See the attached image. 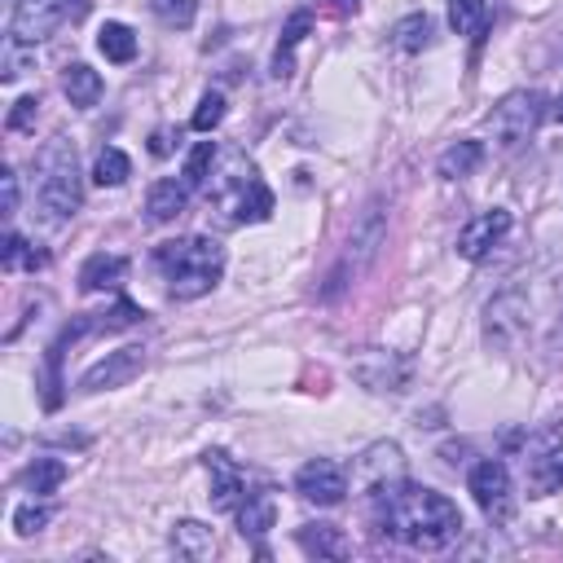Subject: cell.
<instances>
[{
    "mask_svg": "<svg viewBox=\"0 0 563 563\" xmlns=\"http://www.w3.org/2000/svg\"><path fill=\"white\" fill-rule=\"evenodd\" d=\"M172 550L189 563H207L216 554V532L202 519H176L172 523Z\"/></svg>",
    "mask_w": 563,
    "mask_h": 563,
    "instance_id": "17",
    "label": "cell"
},
{
    "mask_svg": "<svg viewBox=\"0 0 563 563\" xmlns=\"http://www.w3.org/2000/svg\"><path fill=\"white\" fill-rule=\"evenodd\" d=\"M528 325H532V303L523 290H497L484 303V343L493 352H501V356L519 352L528 339Z\"/></svg>",
    "mask_w": 563,
    "mask_h": 563,
    "instance_id": "6",
    "label": "cell"
},
{
    "mask_svg": "<svg viewBox=\"0 0 563 563\" xmlns=\"http://www.w3.org/2000/svg\"><path fill=\"white\" fill-rule=\"evenodd\" d=\"M295 493H299L303 501L334 506V501H343V493H347V471H343L339 462H330V457H312V462H303V466L295 471Z\"/></svg>",
    "mask_w": 563,
    "mask_h": 563,
    "instance_id": "14",
    "label": "cell"
},
{
    "mask_svg": "<svg viewBox=\"0 0 563 563\" xmlns=\"http://www.w3.org/2000/svg\"><path fill=\"white\" fill-rule=\"evenodd\" d=\"M84 4L79 0H13V18H9V35H18L22 44H40L48 40L62 22L79 18Z\"/></svg>",
    "mask_w": 563,
    "mask_h": 563,
    "instance_id": "8",
    "label": "cell"
},
{
    "mask_svg": "<svg viewBox=\"0 0 563 563\" xmlns=\"http://www.w3.org/2000/svg\"><path fill=\"white\" fill-rule=\"evenodd\" d=\"M431 18L427 13H405L396 26H391V48H400V53H422V48H431Z\"/></svg>",
    "mask_w": 563,
    "mask_h": 563,
    "instance_id": "25",
    "label": "cell"
},
{
    "mask_svg": "<svg viewBox=\"0 0 563 563\" xmlns=\"http://www.w3.org/2000/svg\"><path fill=\"white\" fill-rule=\"evenodd\" d=\"M224 119V97L220 92H202V101H198V110H194V132H211L216 123Z\"/></svg>",
    "mask_w": 563,
    "mask_h": 563,
    "instance_id": "33",
    "label": "cell"
},
{
    "mask_svg": "<svg viewBox=\"0 0 563 563\" xmlns=\"http://www.w3.org/2000/svg\"><path fill=\"white\" fill-rule=\"evenodd\" d=\"M141 317H145V312H141L136 303H128V299H119V303H114L110 312H101V321H97V325H101V330H123V325H136Z\"/></svg>",
    "mask_w": 563,
    "mask_h": 563,
    "instance_id": "36",
    "label": "cell"
},
{
    "mask_svg": "<svg viewBox=\"0 0 563 563\" xmlns=\"http://www.w3.org/2000/svg\"><path fill=\"white\" fill-rule=\"evenodd\" d=\"M559 334H563V303H559Z\"/></svg>",
    "mask_w": 563,
    "mask_h": 563,
    "instance_id": "42",
    "label": "cell"
},
{
    "mask_svg": "<svg viewBox=\"0 0 563 563\" xmlns=\"http://www.w3.org/2000/svg\"><path fill=\"white\" fill-rule=\"evenodd\" d=\"M128 176H132V158H128L123 150L106 145V150L97 154V163H92V180H97L101 189H114V185H123Z\"/></svg>",
    "mask_w": 563,
    "mask_h": 563,
    "instance_id": "28",
    "label": "cell"
},
{
    "mask_svg": "<svg viewBox=\"0 0 563 563\" xmlns=\"http://www.w3.org/2000/svg\"><path fill=\"white\" fill-rule=\"evenodd\" d=\"M48 519H53V506H35V501H26V506H18V510H13V528H18V537L40 532Z\"/></svg>",
    "mask_w": 563,
    "mask_h": 563,
    "instance_id": "34",
    "label": "cell"
},
{
    "mask_svg": "<svg viewBox=\"0 0 563 563\" xmlns=\"http://www.w3.org/2000/svg\"><path fill=\"white\" fill-rule=\"evenodd\" d=\"M35 114H40V101L35 97H18L4 123H9V132H31L35 128Z\"/></svg>",
    "mask_w": 563,
    "mask_h": 563,
    "instance_id": "35",
    "label": "cell"
},
{
    "mask_svg": "<svg viewBox=\"0 0 563 563\" xmlns=\"http://www.w3.org/2000/svg\"><path fill=\"white\" fill-rule=\"evenodd\" d=\"M22 48H31V44H22L18 35H9V40H4V66H0V75H4V79H18V75H22V66H26Z\"/></svg>",
    "mask_w": 563,
    "mask_h": 563,
    "instance_id": "37",
    "label": "cell"
},
{
    "mask_svg": "<svg viewBox=\"0 0 563 563\" xmlns=\"http://www.w3.org/2000/svg\"><path fill=\"white\" fill-rule=\"evenodd\" d=\"M466 488H471L475 506H479L493 523H506V519H510L515 493H510V471H506V462H497V457L475 462L471 475H466Z\"/></svg>",
    "mask_w": 563,
    "mask_h": 563,
    "instance_id": "10",
    "label": "cell"
},
{
    "mask_svg": "<svg viewBox=\"0 0 563 563\" xmlns=\"http://www.w3.org/2000/svg\"><path fill=\"white\" fill-rule=\"evenodd\" d=\"M207 198L220 211V220H229V224H246V220H268L273 216V194H268V185L260 180L255 163L242 150H229L220 158V172L211 176Z\"/></svg>",
    "mask_w": 563,
    "mask_h": 563,
    "instance_id": "3",
    "label": "cell"
},
{
    "mask_svg": "<svg viewBox=\"0 0 563 563\" xmlns=\"http://www.w3.org/2000/svg\"><path fill=\"white\" fill-rule=\"evenodd\" d=\"M211 163H216V141H198L194 150H189V158H185V185L189 189H202L207 185V176H211Z\"/></svg>",
    "mask_w": 563,
    "mask_h": 563,
    "instance_id": "31",
    "label": "cell"
},
{
    "mask_svg": "<svg viewBox=\"0 0 563 563\" xmlns=\"http://www.w3.org/2000/svg\"><path fill=\"white\" fill-rule=\"evenodd\" d=\"M449 26L457 35H475L488 26V4L484 0H449Z\"/></svg>",
    "mask_w": 563,
    "mask_h": 563,
    "instance_id": "29",
    "label": "cell"
},
{
    "mask_svg": "<svg viewBox=\"0 0 563 563\" xmlns=\"http://www.w3.org/2000/svg\"><path fill=\"white\" fill-rule=\"evenodd\" d=\"M150 13L172 26V31H185L194 18H198V0H150Z\"/></svg>",
    "mask_w": 563,
    "mask_h": 563,
    "instance_id": "32",
    "label": "cell"
},
{
    "mask_svg": "<svg viewBox=\"0 0 563 563\" xmlns=\"http://www.w3.org/2000/svg\"><path fill=\"white\" fill-rule=\"evenodd\" d=\"M128 273V260L123 255H110V251H97L84 260L79 268V290H114Z\"/></svg>",
    "mask_w": 563,
    "mask_h": 563,
    "instance_id": "19",
    "label": "cell"
},
{
    "mask_svg": "<svg viewBox=\"0 0 563 563\" xmlns=\"http://www.w3.org/2000/svg\"><path fill=\"white\" fill-rule=\"evenodd\" d=\"M352 378H356L361 387L378 391V396H387V391L396 396V391L409 387V378H413V361L400 356V352H387V347H365V352L352 356Z\"/></svg>",
    "mask_w": 563,
    "mask_h": 563,
    "instance_id": "9",
    "label": "cell"
},
{
    "mask_svg": "<svg viewBox=\"0 0 563 563\" xmlns=\"http://www.w3.org/2000/svg\"><path fill=\"white\" fill-rule=\"evenodd\" d=\"M383 238H387V198H374V202L356 216V224H352V233H347V251H343V260H339V264H334V273H330L325 299H330V295H339V290H347V286H352V282L374 264V255H378Z\"/></svg>",
    "mask_w": 563,
    "mask_h": 563,
    "instance_id": "5",
    "label": "cell"
},
{
    "mask_svg": "<svg viewBox=\"0 0 563 563\" xmlns=\"http://www.w3.org/2000/svg\"><path fill=\"white\" fill-rule=\"evenodd\" d=\"M62 92H66V101H70L75 110H88V106L101 101V75H97L88 62H66V70H62Z\"/></svg>",
    "mask_w": 563,
    "mask_h": 563,
    "instance_id": "18",
    "label": "cell"
},
{
    "mask_svg": "<svg viewBox=\"0 0 563 563\" xmlns=\"http://www.w3.org/2000/svg\"><path fill=\"white\" fill-rule=\"evenodd\" d=\"M479 163H484V145H479V141H457V145H449V150L435 158V172H440L444 180H466Z\"/></svg>",
    "mask_w": 563,
    "mask_h": 563,
    "instance_id": "21",
    "label": "cell"
},
{
    "mask_svg": "<svg viewBox=\"0 0 563 563\" xmlns=\"http://www.w3.org/2000/svg\"><path fill=\"white\" fill-rule=\"evenodd\" d=\"M141 369H145V347L128 343V347H119V352H106L97 365H88V369H84V378H79V387H84V391H110V387H128V383H132Z\"/></svg>",
    "mask_w": 563,
    "mask_h": 563,
    "instance_id": "13",
    "label": "cell"
},
{
    "mask_svg": "<svg viewBox=\"0 0 563 563\" xmlns=\"http://www.w3.org/2000/svg\"><path fill=\"white\" fill-rule=\"evenodd\" d=\"M559 488H563V449H550L528 466V497H545Z\"/></svg>",
    "mask_w": 563,
    "mask_h": 563,
    "instance_id": "22",
    "label": "cell"
},
{
    "mask_svg": "<svg viewBox=\"0 0 563 563\" xmlns=\"http://www.w3.org/2000/svg\"><path fill=\"white\" fill-rule=\"evenodd\" d=\"M299 545L308 554H317V559H343L347 554V541H343V532L334 523H303L299 528Z\"/></svg>",
    "mask_w": 563,
    "mask_h": 563,
    "instance_id": "24",
    "label": "cell"
},
{
    "mask_svg": "<svg viewBox=\"0 0 563 563\" xmlns=\"http://www.w3.org/2000/svg\"><path fill=\"white\" fill-rule=\"evenodd\" d=\"M308 26H312V13H308V9L290 13V22L282 26L277 53H273V79H290V70H295V48H299V40H303Z\"/></svg>",
    "mask_w": 563,
    "mask_h": 563,
    "instance_id": "20",
    "label": "cell"
},
{
    "mask_svg": "<svg viewBox=\"0 0 563 563\" xmlns=\"http://www.w3.org/2000/svg\"><path fill=\"white\" fill-rule=\"evenodd\" d=\"M330 4H334V13H356L361 0H330Z\"/></svg>",
    "mask_w": 563,
    "mask_h": 563,
    "instance_id": "40",
    "label": "cell"
},
{
    "mask_svg": "<svg viewBox=\"0 0 563 563\" xmlns=\"http://www.w3.org/2000/svg\"><path fill=\"white\" fill-rule=\"evenodd\" d=\"M189 207V185H185V176L180 180H154L150 185V194H145V216L154 220V224H167V220H176L180 211Z\"/></svg>",
    "mask_w": 563,
    "mask_h": 563,
    "instance_id": "16",
    "label": "cell"
},
{
    "mask_svg": "<svg viewBox=\"0 0 563 563\" xmlns=\"http://www.w3.org/2000/svg\"><path fill=\"white\" fill-rule=\"evenodd\" d=\"M35 202L40 211L62 224L79 211L84 202V180H79V158H75V145L66 136H53L40 154H35Z\"/></svg>",
    "mask_w": 563,
    "mask_h": 563,
    "instance_id": "4",
    "label": "cell"
},
{
    "mask_svg": "<svg viewBox=\"0 0 563 563\" xmlns=\"http://www.w3.org/2000/svg\"><path fill=\"white\" fill-rule=\"evenodd\" d=\"M150 150H154L158 158H163V154H172V132H167V128H158V132L150 136Z\"/></svg>",
    "mask_w": 563,
    "mask_h": 563,
    "instance_id": "39",
    "label": "cell"
},
{
    "mask_svg": "<svg viewBox=\"0 0 563 563\" xmlns=\"http://www.w3.org/2000/svg\"><path fill=\"white\" fill-rule=\"evenodd\" d=\"M202 462H207V471H211V506L216 510H238L242 501H246V479H242V471L220 453V449H211V453H202Z\"/></svg>",
    "mask_w": 563,
    "mask_h": 563,
    "instance_id": "15",
    "label": "cell"
},
{
    "mask_svg": "<svg viewBox=\"0 0 563 563\" xmlns=\"http://www.w3.org/2000/svg\"><path fill=\"white\" fill-rule=\"evenodd\" d=\"M154 264L167 282V295L172 299H198L207 290H216V282L224 277V246L216 238H176V242H163L154 251Z\"/></svg>",
    "mask_w": 563,
    "mask_h": 563,
    "instance_id": "2",
    "label": "cell"
},
{
    "mask_svg": "<svg viewBox=\"0 0 563 563\" xmlns=\"http://www.w3.org/2000/svg\"><path fill=\"white\" fill-rule=\"evenodd\" d=\"M550 114H554V119H559V123H563V92H559V97H554V106H550Z\"/></svg>",
    "mask_w": 563,
    "mask_h": 563,
    "instance_id": "41",
    "label": "cell"
},
{
    "mask_svg": "<svg viewBox=\"0 0 563 563\" xmlns=\"http://www.w3.org/2000/svg\"><path fill=\"white\" fill-rule=\"evenodd\" d=\"M510 211L506 207H493V211H479L475 220H466V229L457 233V255L462 260H488L501 242H506V233H510Z\"/></svg>",
    "mask_w": 563,
    "mask_h": 563,
    "instance_id": "12",
    "label": "cell"
},
{
    "mask_svg": "<svg viewBox=\"0 0 563 563\" xmlns=\"http://www.w3.org/2000/svg\"><path fill=\"white\" fill-rule=\"evenodd\" d=\"M273 519H277V506H273L268 493H246V501L238 506V528H242V537H264V532L273 528Z\"/></svg>",
    "mask_w": 563,
    "mask_h": 563,
    "instance_id": "23",
    "label": "cell"
},
{
    "mask_svg": "<svg viewBox=\"0 0 563 563\" xmlns=\"http://www.w3.org/2000/svg\"><path fill=\"white\" fill-rule=\"evenodd\" d=\"M97 48H101L106 62H132L136 57V31L128 22H101Z\"/></svg>",
    "mask_w": 563,
    "mask_h": 563,
    "instance_id": "26",
    "label": "cell"
},
{
    "mask_svg": "<svg viewBox=\"0 0 563 563\" xmlns=\"http://www.w3.org/2000/svg\"><path fill=\"white\" fill-rule=\"evenodd\" d=\"M0 260H4V268L13 273V268H44L48 264V255L44 251H35L26 238H18V233H9L4 238V246H0Z\"/></svg>",
    "mask_w": 563,
    "mask_h": 563,
    "instance_id": "30",
    "label": "cell"
},
{
    "mask_svg": "<svg viewBox=\"0 0 563 563\" xmlns=\"http://www.w3.org/2000/svg\"><path fill=\"white\" fill-rule=\"evenodd\" d=\"M541 119H545V97L532 92V88H519V92H506V97L493 106L488 128H493V136H497L501 150H519V145L537 132Z\"/></svg>",
    "mask_w": 563,
    "mask_h": 563,
    "instance_id": "7",
    "label": "cell"
},
{
    "mask_svg": "<svg viewBox=\"0 0 563 563\" xmlns=\"http://www.w3.org/2000/svg\"><path fill=\"white\" fill-rule=\"evenodd\" d=\"M62 479H66V462H57V457H35V462L22 471V484H26V493H35V497L57 493Z\"/></svg>",
    "mask_w": 563,
    "mask_h": 563,
    "instance_id": "27",
    "label": "cell"
},
{
    "mask_svg": "<svg viewBox=\"0 0 563 563\" xmlns=\"http://www.w3.org/2000/svg\"><path fill=\"white\" fill-rule=\"evenodd\" d=\"M0 185H4V216H13V211H18V172L4 167V172H0Z\"/></svg>",
    "mask_w": 563,
    "mask_h": 563,
    "instance_id": "38",
    "label": "cell"
},
{
    "mask_svg": "<svg viewBox=\"0 0 563 563\" xmlns=\"http://www.w3.org/2000/svg\"><path fill=\"white\" fill-rule=\"evenodd\" d=\"M374 519L387 537L409 550H449L462 537V510L444 493L409 479H396L374 493Z\"/></svg>",
    "mask_w": 563,
    "mask_h": 563,
    "instance_id": "1",
    "label": "cell"
},
{
    "mask_svg": "<svg viewBox=\"0 0 563 563\" xmlns=\"http://www.w3.org/2000/svg\"><path fill=\"white\" fill-rule=\"evenodd\" d=\"M396 479H405V457H400V449L391 440H378V444L361 449V457L352 462V488H361L369 497L378 488L396 484Z\"/></svg>",
    "mask_w": 563,
    "mask_h": 563,
    "instance_id": "11",
    "label": "cell"
}]
</instances>
